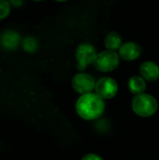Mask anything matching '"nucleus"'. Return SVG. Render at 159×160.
<instances>
[{"label": "nucleus", "instance_id": "obj_1", "mask_svg": "<svg viewBox=\"0 0 159 160\" xmlns=\"http://www.w3.org/2000/svg\"><path fill=\"white\" fill-rule=\"evenodd\" d=\"M78 114L84 120H96L100 117L105 110L104 100L97 94L82 95L76 104Z\"/></svg>", "mask_w": 159, "mask_h": 160}, {"label": "nucleus", "instance_id": "obj_2", "mask_svg": "<svg viewBox=\"0 0 159 160\" xmlns=\"http://www.w3.org/2000/svg\"><path fill=\"white\" fill-rule=\"evenodd\" d=\"M158 108L157 99L148 94H141L134 97L132 100V110L141 117H150L154 115Z\"/></svg>", "mask_w": 159, "mask_h": 160}, {"label": "nucleus", "instance_id": "obj_3", "mask_svg": "<svg viewBox=\"0 0 159 160\" xmlns=\"http://www.w3.org/2000/svg\"><path fill=\"white\" fill-rule=\"evenodd\" d=\"M120 62V56L116 52L104 51L98 53L94 62V67L100 72H111L117 68Z\"/></svg>", "mask_w": 159, "mask_h": 160}, {"label": "nucleus", "instance_id": "obj_4", "mask_svg": "<svg viewBox=\"0 0 159 160\" xmlns=\"http://www.w3.org/2000/svg\"><path fill=\"white\" fill-rule=\"evenodd\" d=\"M77 69L83 71L89 65L94 64L97 55L95 47L89 43H82L76 50Z\"/></svg>", "mask_w": 159, "mask_h": 160}, {"label": "nucleus", "instance_id": "obj_5", "mask_svg": "<svg viewBox=\"0 0 159 160\" xmlns=\"http://www.w3.org/2000/svg\"><path fill=\"white\" fill-rule=\"evenodd\" d=\"M95 91L102 99H111L116 96L118 92V84L113 79L104 77L96 82Z\"/></svg>", "mask_w": 159, "mask_h": 160}, {"label": "nucleus", "instance_id": "obj_6", "mask_svg": "<svg viewBox=\"0 0 159 160\" xmlns=\"http://www.w3.org/2000/svg\"><path fill=\"white\" fill-rule=\"evenodd\" d=\"M72 87L77 93L81 95H85L92 93V91L96 87V82L94 77L90 74L81 72L73 77Z\"/></svg>", "mask_w": 159, "mask_h": 160}, {"label": "nucleus", "instance_id": "obj_7", "mask_svg": "<svg viewBox=\"0 0 159 160\" xmlns=\"http://www.w3.org/2000/svg\"><path fill=\"white\" fill-rule=\"evenodd\" d=\"M119 56L125 61H133L139 58L142 54V48L139 44L129 41L122 44L118 50Z\"/></svg>", "mask_w": 159, "mask_h": 160}, {"label": "nucleus", "instance_id": "obj_8", "mask_svg": "<svg viewBox=\"0 0 159 160\" xmlns=\"http://www.w3.org/2000/svg\"><path fill=\"white\" fill-rule=\"evenodd\" d=\"M142 77L149 82H155L159 78V66L152 61H146L140 68Z\"/></svg>", "mask_w": 159, "mask_h": 160}, {"label": "nucleus", "instance_id": "obj_9", "mask_svg": "<svg viewBox=\"0 0 159 160\" xmlns=\"http://www.w3.org/2000/svg\"><path fill=\"white\" fill-rule=\"evenodd\" d=\"M129 91L135 96L143 94L146 90L145 80L142 76H133L129 79L127 83Z\"/></svg>", "mask_w": 159, "mask_h": 160}, {"label": "nucleus", "instance_id": "obj_10", "mask_svg": "<svg viewBox=\"0 0 159 160\" xmlns=\"http://www.w3.org/2000/svg\"><path fill=\"white\" fill-rule=\"evenodd\" d=\"M104 44L105 47L109 50V51H117L120 49V47L122 46V38L121 36L116 33V32H111L109 33L104 39Z\"/></svg>", "mask_w": 159, "mask_h": 160}, {"label": "nucleus", "instance_id": "obj_11", "mask_svg": "<svg viewBox=\"0 0 159 160\" xmlns=\"http://www.w3.org/2000/svg\"><path fill=\"white\" fill-rule=\"evenodd\" d=\"M18 35L14 32H6L2 37V43L7 48H14L18 43Z\"/></svg>", "mask_w": 159, "mask_h": 160}, {"label": "nucleus", "instance_id": "obj_12", "mask_svg": "<svg viewBox=\"0 0 159 160\" xmlns=\"http://www.w3.org/2000/svg\"><path fill=\"white\" fill-rule=\"evenodd\" d=\"M10 12V4L7 0H0V20L8 16Z\"/></svg>", "mask_w": 159, "mask_h": 160}, {"label": "nucleus", "instance_id": "obj_13", "mask_svg": "<svg viewBox=\"0 0 159 160\" xmlns=\"http://www.w3.org/2000/svg\"><path fill=\"white\" fill-rule=\"evenodd\" d=\"M23 47H24V49L26 51L34 52L37 49V41L33 38H27L24 39Z\"/></svg>", "mask_w": 159, "mask_h": 160}, {"label": "nucleus", "instance_id": "obj_14", "mask_svg": "<svg viewBox=\"0 0 159 160\" xmlns=\"http://www.w3.org/2000/svg\"><path fill=\"white\" fill-rule=\"evenodd\" d=\"M82 160H104L102 158H100L99 156L96 155V154H88L86 156H84Z\"/></svg>", "mask_w": 159, "mask_h": 160}, {"label": "nucleus", "instance_id": "obj_15", "mask_svg": "<svg viewBox=\"0 0 159 160\" xmlns=\"http://www.w3.org/2000/svg\"><path fill=\"white\" fill-rule=\"evenodd\" d=\"M22 1H23V0H9L10 4H12V5L15 6V7L21 6V5L22 4Z\"/></svg>", "mask_w": 159, "mask_h": 160}, {"label": "nucleus", "instance_id": "obj_16", "mask_svg": "<svg viewBox=\"0 0 159 160\" xmlns=\"http://www.w3.org/2000/svg\"><path fill=\"white\" fill-rule=\"evenodd\" d=\"M55 1H58V2H64V1H67V0H55Z\"/></svg>", "mask_w": 159, "mask_h": 160}, {"label": "nucleus", "instance_id": "obj_17", "mask_svg": "<svg viewBox=\"0 0 159 160\" xmlns=\"http://www.w3.org/2000/svg\"><path fill=\"white\" fill-rule=\"evenodd\" d=\"M33 1H43V0H33Z\"/></svg>", "mask_w": 159, "mask_h": 160}]
</instances>
